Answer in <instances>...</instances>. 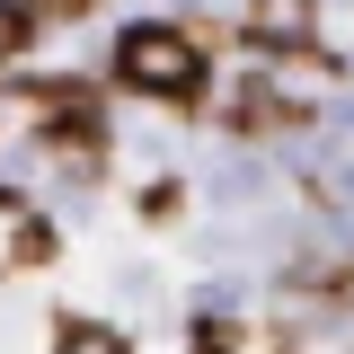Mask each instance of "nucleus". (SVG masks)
I'll return each instance as SVG.
<instances>
[{
  "instance_id": "1",
  "label": "nucleus",
  "mask_w": 354,
  "mask_h": 354,
  "mask_svg": "<svg viewBox=\"0 0 354 354\" xmlns=\"http://www.w3.org/2000/svg\"><path fill=\"white\" fill-rule=\"evenodd\" d=\"M115 71H124L142 97H195V88H204V53H195V36H177V27H124Z\"/></svg>"
},
{
  "instance_id": "2",
  "label": "nucleus",
  "mask_w": 354,
  "mask_h": 354,
  "mask_svg": "<svg viewBox=\"0 0 354 354\" xmlns=\"http://www.w3.org/2000/svg\"><path fill=\"white\" fill-rule=\"evenodd\" d=\"M62 354H124V337L97 328V319H71V328H62Z\"/></svg>"
},
{
  "instance_id": "3",
  "label": "nucleus",
  "mask_w": 354,
  "mask_h": 354,
  "mask_svg": "<svg viewBox=\"0 0 354 354\" xmlns=\"http://www.w3.org/2000/svg\"><path fill=\"white\" fill-rule=\"evenodd\" d=\"M18 44H27V9H18V0H0V62H9Z\"/></svg>"
},
{
  "instance_id": "4",
  "label": "nucleus",
  "mask_w": 354,
  "mask_h": 354,
  "mask_svg": "<svg viewBox=\"0 0 354 354\" xmlns=\"http://www.w3.org/2000/svg\"><path fill=\"white\" fill-rule=\"evenodd\" d=\"M36 9H44V18H80L88 0H36Z\"/></svg>"
},
{
  "instance_id": "5",
  "label": "nucleus",
  "mask_w": 354,
  "mask_h": 354,
  "mask_svg": "<svg viewBox=\"0 0 354 354\" xmlns=\"http://www.w3.org/2000/svg\"><path fill=\"white\" fill-rule=\"evenodd\" d=\"M195 354H221V337H204V346H195Z\"/></svg>"
}]
</instances>
